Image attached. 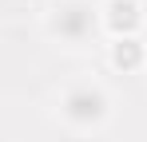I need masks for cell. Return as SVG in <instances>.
Returning a JSON list of instances; mask_svg holds the SVG:
<instances>
[{
	"mask_svg": "<svg viewBox=\"0 0 147 142\" xmlns=\"http://www.w3.org/2000/svg\"><path fill=\"white\" fill-rule=\"evenodd\" d=\"M96 24H99V12H92L80 0H64V4H56L48 12V36L60 40V44H68V47H80V44L92 40Z\"/></svg>",
	"mask_w": 147,
	"mask_h": 142,
	"instance_id": "obj_2",
	"label": "cell"
},
{
	"mask_svg": "<svg viewBox=\"0 0 147 142\" xmlns=\"http://www.w3.org/2000/svg\"><path fill=\"white\" fill-rule=\"evenodd\" d=\"M99 20H103V28L107 32H115V40H127L135 28H139V4L135 0H107L103 4V12H99Z\"/></svg>",
	"mask_w": 147,
	"mask_h": 142,
	"instance_id": "obj_3",
	"label": "cell"
},
{
	"mask_svg": "<svg viewBox=\"0 0 147 142\" xmlns=\"http://www.w3.org/2000/svg\"><path fill=\"white\" fill-rule=\"evenodd\" d=\"M107 111H111V99L96 83H72L60 95V118L72 130H96V126H103Z\"/></svg>",
	"mask_w": 147,
	"mask_h": 142,
	"instance_id": "obj_1",
	"label": "cell"
},
{
	"mask_svg": "<svg viewBox=\"0 0 147 142\" xmlns=\"http://www.w3.org/2000/svg\"><path fill=\"white\" fill-rule=\"evenodd\" d=\"M143 44H139V40H135V36H127V40H115V44H111V63H115V67H139V63H143Z\"/></svg>",
	"mask_w": 147,
	"mask_h": 142,
	"instance_id": "obj_4",
	"label": "cell"
}]
</instances>
